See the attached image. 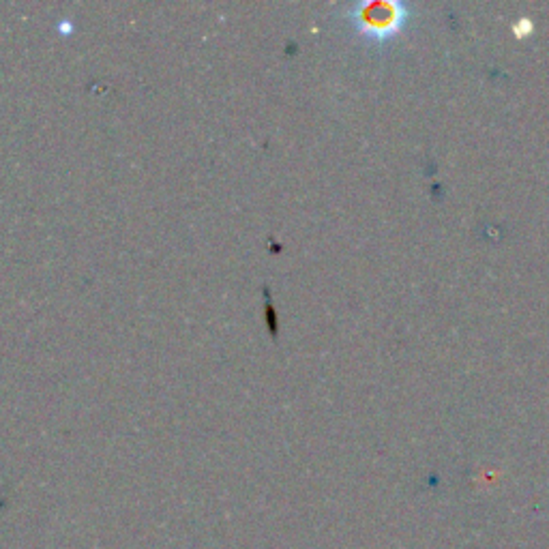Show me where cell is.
I'll use <instances>...</instances> for the list:
<instances>
[{
    "instance_id": "1",
    "label": "cell",
    "mask_w": 549,
    "mask_h": 549,
    "mask_svg": "<svg viewBox=\"0 0 549 549\" xmlns=\"http://www.w3.org/2000/svg\"><path fill=\"white\" fill-rule=\"evenodd\" d=\"M410 20V9L402 3H369L359 5L352 13L356 31L378 43L397 37Z\"/></svg>"
}]
</instances>
